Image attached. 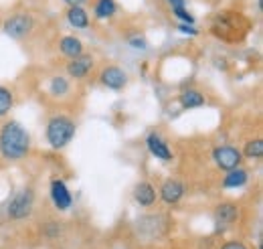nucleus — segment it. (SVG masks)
I'll return each instance as SVG.
<instances>
[{"label":"nucleus","instance_id":"nucleus-16","mask_svg":"<svg viewBox=\"0 0 263 249\" xmlns=\"http://www.w3.org/2000/svg\"><path fill=\"white\" fill-rule=\"evenodd\" d=\"M178 101H180V105L184 110H195V108L204 105V95L197 92V90H184L178 97Z\"/></svg>","mask_w":263,"mask_h":249},{"label":"nucleus","instance_id":"nucleus-20","mask_svg":"<svg viewBox=\"0 0 263 249\" xmlns=\"http://www.w3.org/2000/svg\"><path fill=\"white\" fill-rule=\"evenodd\" d=\"M51 94L55 95V97H63L65 94H69V81H67L65 77H53L51 79Z\"/></svg>","mask_w":263,"mask_h":249},{"label":"nucleus","instance_id":"nucleus-23","mask_svg":"<svg viewBox=\"0 0 263 249\" xmlns=\"http://www.w3.org/2000/svg\"><path fill=\"white\" fill-rule=\"evenodd\" d=\"M172 12H174V16L180 19L184 25H186V23H189V25H195V16H193L186 8H172Z\"/></svg>","mask_w":263,"mask_h":249},{"label":"nucleus","instance_id":"nucleus-24","mask_svg":"<svg viewBox=\"0 0 263 249\" xmlns=\"http://www.w3.org/2000/svg\"><path fill=\"white\" fill-rule=\"evenodd\" d=\"M219 249H251L245 241H239V239H229L225 243H221Z\"/></svg>","mask_w":263,"mask_h":249},{"label":"nucleus","instance_id":"nucleus-12","mask_svg":"<svg viewBox=\"0 0 263 249\" xmlns=\"http://www.w3.org/2000/svg\"><path fill=\"white\" fill-rule=\"evenodd\" d=\"M215 219H217V223H221L225 227L233 225L239 221V207L233 203H221L215 207Z\"/></svg>","mask_w":263,"mask_h":249},{"label":"nucleus","instance_id":"nucleus-15","mask_svg":"<svg viewBox=\"0 0 263 249\" xmlns=\"http://www.w3.org/2000/svg\"><path fill=\"white\" fill-rule=\"evenodd\" d=\"M67 23L75 29H87L89 27V16L81 6H69L67 10Z\"/></svg>","mask_w":263,"mask_h":249},{"label":"nucleus","instance_id":"nucleus-6","mask_svg":"<svg viewBox=\"0 0 263 249\" xmlns=\"http://www.w3.org/2000/svg\"><path fill=\"white\" fill-rule=\"evenodd\" d=\"M34 27V21L29 16V14H14V16H8L6 21H4V34H8L10 39H16V41H21V39H25L29 32L33 31Z\"/></svg>","mask_w":263,"mask_h":249},{"label":"nucleus","instance_id":"nucleus-9","mask_svg":"<svg viewBox=\"0 0 263 249\" xmlns=\"http://www.w3.org/2000/svg\"><path fill=\"white\" fill-rule=\"evenodd\" d=\"M132 199H134V203H136L138 207H142V209H150V207H154L156 201H158L156 188L152 187L148 181H140V183L134 187Z\"/></svg>","mask_w":263,"mask_h":249},{"label":"nucleus","instance_id":"nucleus-4","mask_svg":"<svg viewBox=\"0 0 263 249\" xmlns=\"http://www.w3.org/2000/svg\"><path fill=\"white\" fill-rule=\"evenodd\" d=\"M213 160H215L217 168H221L223 172H229V170H235V168L241 166L243 154H241L239 148L225 144V146H217L213 150Z\"/></svg>","mask_w":263,"mask_h":249},{"label":"nucleus","instance_id":"nucleus-18","mask_svg":"<svg viewBox=\"0 0 263 249\" xmlns=\"http://www.w3.org/2000/svg\"><path fill=\"white\" fill-rule=\"evenodd\" d=\"M241 154L249 160H259L263 156V140L261 138H255V140H249L245 144V148L241 150Z\"/></svg>","mask_w":263,"mask_h":249},{"label":"nucleus","instance_id":"nucleus-22","mask_svg":"<svg viewBox=\"0 0 263 249\" xmlns=\"http://www.w3.org/2000/svg\"><path fill=\"white\" fill-rule=\"evenodd\" d=\"M126 43L134 47V49H146V45H148V41H146V37L142 34V32H134L130 34L128 39H126Z\"/></svg>","mask_w":263,"mask_h":249},{"label":"nucleus","instance_id":"nucleus-7","mask_svg":"<svg viewBox=\"0 0 263 249\" xmlns=\"http://www.w3.org/2000/svg\"><path fill=\"white\" fill-rule=\"evenodd\" d=\"M49 192H51V201H53V205H55L57 211L71 209L73 194H71V190H69V187L65 185L63 179H53L51 181V187H49Z\"/></svg>","mask_w":263,"mask_h":249},{"label":"nucleus","instance_id":"nucleus-26","mask_svg":"<svg viewBox=\"0 0 263 249\" xmlns=\"http://www.w3.org/2000/svg\"><path fill=\"white\" fill-rule=\"evenodd\" d=\"M168 4L172 8H184L186 6V0H168Z\"/></svg>","mask_w":263,"mask_h":249},{"label":"nucleus","instance_id":"nucleus-19","mask_svg":"<svg viewBox=\"0 0 263 249\" xmlns=\"http://www.w3.org/2000/svg\"><path fill=\"white\" fill-rule=\"evenodd\" d=\"M14 105V94L10 87L0 85V118H4Z\"/></svg>","mask_w":263,"mask_h":249},{"label":"nucleus","instance_id":"nucleus-5","mask_svg":"<svg viewBox=\"0 0 263 249\" xmlns=\"http://www.w3.org/2000/svg\"><path fill=\"white\" fill-rule=\"evenodd\" d=\"M99 83L107 90L122 92L128 85V73L120 65H105L99 73Z\"/></svg>","mask_w":263,"mask_h":249},{"label":"nucleus","instance_id":"nucleus-17","mask_svg":"<svg viewBox=\"0 0 263 249\" xmlns=\"http://www.w3.org/2000/svg\"><path fill=\"white\" fill-rule=\"evenodd\" d=\"M116 10H118L116 0H98V4L93 8V12H96L98 19H111L116 14Z\"/></svg>","mask_w":263,"mask_h":249},{"label":"nucleus","instance_id":"nucleus-14","mask_svg":"<svg viewBox=\"0 0 263 249\" xmlns=\"http://www.w3.org/2000/svg\"><path fill=\"white\" fill-rule=\"evenodd\" d=\"M247 181H249V174H247V170L245 168H235V170H229V172H225V179H223V187L225 188H241L247 185Z\"/></svg>","mask_w":263,"mask_h":249},{"label":"nucleus","instance_id":"nucleus-25","mask_svg":"<svg viewBox=\"0 0 263 249\" xmlns=\"http://www.w3.org/2000/svg\"><path fill=\"white\" fill-rule=\"evenodd\" d=\"M178 31L184 32V34H191V37H197L198 34V31L193 27V25H184V23H180V25H178Z\"/></svg>","mask_w":263,"mask_h":249},{"label":"nucleus","instance_id":"nucleus-21","mask_svg":"<svg viewBox=\"0 0 263 249\" xmlns=\"http://www.w3.org/2000/svg\"><path fill=\"white\" fill-rule=\"evenodd\" d=\"M41 233H43V237H47V239H57L59 235H61V225L59 223H45L43 225V229H41Z\"/></svg>","mask_w":263,"mask_h":249},{"label":"nucleus","instance_id":"nucleus-3","mask_svg":"<svg viewBox=\"0 0 263 249\" xmlns=\"http://www.w3.org/2000/svg\"><path fill=\"white\" fill-rule=\"evenodd\" d=\"M34 207V192L33 188H23L12 197V201L6 207V215L10 221H23L29 219Z\"/></svg>","mask_w":263,"mask_h":249},{"label":"nucleus","instance_id":"nucleus-2","mask_svg":"<svg viewBox=\"0 0 263 249\" xmlns=\"http://www.w3.org/2000/svg\"><path fill=\"white\" fill-rule=\"evenodd\" d=\"M75 130H77V126H75L71 116L55 114V116H51L49 122H47L45 138H47V142H49V146H51L53 150H63L67 144L73 140Z\"/></svg>","mask_w":263,"mask_h":249},{"label":"nucleus","instance_id":"nucleus-1","mask_svg":"<svg viewBox=\"0 0 263 249\" xmlns=\"http://www.w3.org/2000/svg\"><path fill=\"white\" fill-rule=\"evenodd\" d=\"M31 152V134L27 128L10 120L0 128V154L8 162H16L27 158Z\"/></svg>","mask_w":263,"mask_h":249},{"label":"nucleus","instance_id":"nucleus-13","mask_svg":"<svg viewBox=\"0 0 263 249\" xmlns=\"http://www.w3.org/2000/svg\"><path fill=\"white\" fill-rule=\"evenodd\" d=\"M59 49H61V53L65 55L67 59H75V57H79L83 53V43H81V39H77L73 34H67V37L61 39Z\"/></svg>","mask_w":263,"mask_h":249},{"label":"nucleus","instance_id":"nucleus-11","mask_svg":"<svg viewBox=\"0 0 263 249\" xmlns=\"http://www.w3.org/2000/svg\"><path fill=\"white\" fill-rule=\"evenodd\" d=\"M146 146H148L150 154L156 156L158 160L170 162V160H172V156H174L172 154V150H170V146L162 140V136H160L158 132H150V134L146 136Z\"/></svg>","mask_w":263,"mask_h":249},{"label":"nucleus","instance_id":"nucleus-8","mask_svg":"<svg viewBox=\"0 0 263 249\" xmlns=\"http://www.w3.org/2000/svg\"><path fill=\"white\" fill-rule=\"evenodd\" d=\"M184 197V183L178 181V179H166L160 187V201L172 207V205H178Z\"/></svg>","mask_w":263,"mask_h":249},{"label":"nucleus","instance_id":"nucleus-27","mask_svg":"<svg viewBox=\"0 0 263 249\" xmlns=\"http://www.w3.org/2000/svg\"><path fill=\"white\" fill-rule=\"evenodd\" d=\"M65 2L69 4V6H81L85 0H65Z\"/></svg>","mask_w":263,"mask_h":249},{"label":"nucleus","instance_id":"nucleus-10","mask_svg":"<svg viewBox=\"0 0 263 249\" xmlns=\"http://www.w3.org/2000/svg\"><path fill=\"white\" fill-rule=\"evenodd\" d=\"M93 71V57L89 53H81L75 59H69L67 63V73L73 79H85Z\"/></svg>","mask_w":263,"mask_h":249}]
</instances>
